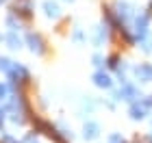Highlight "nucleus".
Segmentation results:
<instances>
[{
    "label": "nucleus",
    "mask_w": 152,
    "mask_h": 143,
    "mask_svg": "<svg viewBox=\"0 0 152 143\" xmlns=\"http://www.w3.org/2000/svg\"><path fill=\"white\" fill-rule=\"evenodd\" d=\"M135 89H133V87H130V85H126V87H124V89L120 91V98H124V100H130V98H135Z\"/></svg>",
    "instance_id": "obj_12"
},
{
    "label": "nucleus",
    "mask_w": 152,
    "mask_h": 143,
    "mask_svg": "<svg viewBox=\"0 0 152 143\" xmlns=\"http://www.w3.org/2000/svg\"><path fill=\"white\" fill-rule=\"evenodd\" d=\"M67 2H70V0H67Z\"/></svg>",
    "instance_id": "obj_23"
},
{
    "label": "nucleus",
    "mask_w": 152,
    "mask_h": 143,
    "mask_svg": "<svg viewBox=\"0 0 152 143\" xmlns=\"http://www.w3.org/2000/svg\"><path fill=\"white\" fill-rule=\"evenodd\" d=\"M7 111H11V119L15 121V124H22L24 121V102L22 98H18V95H13L9 100V106H7Z\"/></svg>",
    "instance_id": "obj_1"
},
{
    "label": "nucleus",
    "mask_w": 152,
    "mask_h": 143,
    "mask_svg": "<svg viewBox=\"0 0 152 143\" xmlns=\"http://www.w3.org/2000/svg\"><path fill=\"white\" fill-rule=\"evenodd\" d=\"M26 41H28V46H31L33 52H37V54L44 52V41H41L39 35H35V33H28V35H26Z\"/></svg>",
    "instance_id": "obj_3"
},
{
    "label": "nucleus",
    "mask_w": 152,
    "mask_h": 143,
    "mask_svg": "<svg viewBox=\"0 0 152 143\" xmlns=\"http://www.w3.org/2000/svg\"><path fill=\"white\" fill-rule=\"evenodd\" d=\"M7 44H9L11 50H18V48H22V39H20V37L15 35V30H13V33L7 35Z\"/></svg>",
    "instance_id": "obj_9"
},
{
    "label": "nucleus",
    "mask_w": 152,
    "mask_h": 143,
    "mask_svg": "<svg viewBox=\"0 0 152 143\" xmlns=\"http://www.w3.org/2000/svg\"><path fill=\"white\" fill-rule=\"evenodd\" d=\"M143 50H146V52H150V50H152V39H148V41L143 44Z\"/></svg>",
    "instance_id": "obj_17"
},
{
    "label": "nucleus",
    "mask_w": 152,
    "mask_h": 143,
    "mask_svg": "<svg viewBox=\"0 0 152 143\" xmlns=\"http://www.w3.org/2000/svg\"><path fill=\"white\" fill-rule=\"evenodd\" d=\"M0 39H2V37H0Z\"/></svg>",
    "instance_id": "obj_24"
},
{
    "label": "nucleus",
    "mask_w": 152,
    "mask_h": 143,
    "mask_svg": "<svg viewBox=\"0 0 152 143\" xmlns=\"http://www.w3.org/2000/svg\"><path fill=\"white\" fill-rule=\"evenodd\" d=\"M109 65H111V67H117V57H111V59H109Z\"/></svg>",
    "instance_id": "obj_18"
},
{
    "label": "nucleus",
    "mask_w": 152,
    "mask_h": 143,
    "mask_svg": "<svg viewBox=\"0 0 152 143\" xmlns=\"http://www.w3.org/2000/svg\"><path fill=\"white\" fill-rule=\"evenodd\" d=\"M33 9V2L31 0H18V4H15V13H24V15H28Z\"/></svg>",
    "instance_id": "obj_8"
},
{
    "label": "nucleus",
    "mask_w": 152,
    "mask_h": 143,
    "mask_svg": "<svg viewBox=\"0 0 152 143\" xmlns=\"http://www.w3.org/2000/svg\"><path fill=\"white\" fill-rule=\"evenodd\" d=\"M7 74H9L11 83H26V80H28V72H26L22 65H18V63H13Z\"/></svg>",
    "instance_id": "obj_2"
},
{
    "label": "nucleus",
    "mask_w": 152,
    "mask_h": 143,
    "mask_svg": "<svg viewBox=\"0 0 152 143\" xmlns=\"http://www.w3.org/2000/svg\"><path fill=\"white\" fill-rule=\"evenodd\" d=\"M44 9H46V15L48 17H59V4L57 2H44Z\"/></svg>",
    "instance_id": "obj_10"
},
{
    "label": "nucleus",
    "mask_w": 152,
    "mask_h": 143,
    "mask_svg": "<svg viewBox=\"0 0 152 143\" xmlns=\"http://www.w3.org/2000/svg\"><path fill=\"white\" fill-rule=\"evenodd\" d=\"M2 143H18V141H13L9 134H4V137H2Z\"/></svg>",
    "instance_id": "obj_19"
},
{
    "label": "nucleus",
    "mask_w": 152,
    "mask_h": 143,
    "mask_svg": "<svg viewBox=\"0 0 152 143\" xmlns=\"http://www.w3.org/2000/svg\"><path fill=\"white\" fill-rule=\"evenodd\" d=\"M7 26H11V30H18V28H20V24L15 22V17H13V15L7 17Z\"/></svg>",
    "instance_id": "obj_14"
},
{
    "label": "nucleus",
    "mask_w": 152,
    "mask_h": 143,
    "mask_svg": "<svg viewBox=\"0 0 152 143\" xmlns=\"http://www.w3.org/2000/svg\"><path fill=\"white\" fill-rule=\"evenodd\" d=\"M102 39H107V30H104V26H98V28H96V35H94V44L100 46Z\"/></svg>",
    "instance_id": "obj_11"
},
{
    "label": "nucleus",
    "mask_w": 152,
    "mask_h": 143,
    "mask_svg": "<svg viewBox=\"0 0 152 143\" xmlns=\"http://www.w3.org/2000/svg\"><path fill=\"white\" fill-rule=\"evenodd\" d=\"M150 141H152V137H150Z\"/></svg>",
    "instance_id": "obj_22"
},
{
    "label": "nucleus",
    "mask_w": 152,
    "mask_h": 143,
    "mask_svg": "<svg viewBox=\"0 0 152 143\" xmlns=\"http://www.w3.org/2000/svg\"><path fill=\"white\" fill-rule=\"evenodd\" d=\"M11 65H13V63H11L9 59L0 57V70H2V72H9V70H11Z\"/></svg>",
    "instance_id": "obj_13"
},
{
    "label": "nucleus",
    "mask_w": 152,
    "mask_h": 143,
    "mask_svg": "<svg viewBox=\"0 0 152 143\" xmlns=\"http://www.w3.org/2000/svg\"><path fill=\"white\" fill-rule=\"evenodd\" d=\"M146 102H141V104H137V102H135V104L133 106H130V117H133V119H141L143 117V115H146Z\"/></svg>",
    "instance_id": "obj_5"
},
{
    "label": "nucleus",
    "mask_w": 152,
    "mask_h": 143,
    "mask_svg": "<svg viewBox=\"0 0 152 143\" xmlns=\"http://www.w3.org/2000/svg\"><path fill=\"white\" fill-rule=\"evenodd\" d=\"M7 93H9V87H7L4 83H0V100H4Z\"/></svg>",
    "instance_id": "obj_15"
},
{
    "label": "nucleus",
    "mask_w": 152,
    "mask_h": 143,
    "mask_svg": "<svg viewBox=\"0 0 152 143\" xmlns=\"http://www.w3.org/2000/svg\"><path fill=\"white\" fill-rule=\"evenodd\" d=\"M0 2H4V0H0Z\"/></svg>",
    "instance_id": "obj_21"
},
{
    "label": "nucleus",
    "mask_w": 152,
    "mask_h": 143,
    "mask_svg": "<svg viewBox=\"0 0 152 143\" xmlns=\"http://www.w3.org/2000/svg\"><path fill=\"white\" fill-rule=\"evenodd\" d=\"M135 74H137L139 80H146L148 83V80H152V65H139L135 70Z\"/></svg>",
    "instance_id": "obj_4"
},
{
    "label": "nucleus",
    "mask_w": 152,
    "mask_h": 143,
    "mask_svg": "<svg viewBox=\"0 0 152 143\" xmlns=\"http://www.w3.org/2000/svg\"><path fill=\"white\" fill-rule=\"evenodd\" d=\"M111 143H124V139L120 134H111Z\"/></svg>",
    "instance_id": "obj_16"
},
{
    "label": "nucleus",
    "mask_w": 152,
    "mask_h": 143,
    "mask_svg": "<svg viewBox=\"0 0 152 143\" xmlns=\"http://www.w3.org/2000/svg\"><path fill=\"white\" fill-rule=\"evenodd\" d=\"M98 134H100V128H98V124H94V121L85 124V139H96Z\"/></svg>",
    "instance_id": "obj_6"
},
{
    "label": "nucleus",
    "mask_w": 152,
    "mask_h": 143,
    "mask_svg": "<svg viewBox=\"0 0 152 143\" xmlns=\"http://www.w3.org/2000/svg\"><path fill=\"white\" fill-rule=\"evenodd\" d=\"M94 83L98 85V87H104V89H109V87H111V78L107 76V74H102V72H98L94 76Z\"/></svg>",
    "instance_id": "obj_7"
},
{
    "label": "nucleus",
    "mask_w": 152,
    "mask_h": 143,
    "mask_svg": "<svg viewBox=\"0 0 152 143\" xmlns=\"http://www.w3.org/2000/svg\"><path fill=\"white\" fill-rule=\"evenodd\" d=\"M4 113H7L4 108H0V128H2V121H4Z\"/></svg>",
    "instance_id": "obj_20"
}]
</instances>
